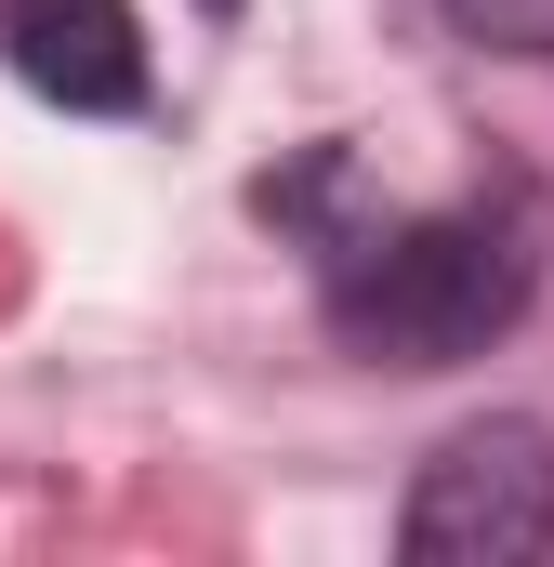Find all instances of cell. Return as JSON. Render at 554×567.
Here are the masks:
<instances>
[{
    "label": "cell",
    "mask_w": 554,
    "mask_h": 567,
    "mask_svg": "<svg viewBox=\"0 0 554 567\" xmlns=\"http://www.w3.org/2000/svg\"><path fill=\"white\" fill-rule=\"evenodd\" d=\"M542 278V238L515 198H449L410 225H370L357 251H330V330L370 370H462L489 357Z\"/></svg>",
    "instance_id": "obj_1"
},
{
    "label": "cell",
    "mask_w": 554,
    "mask_h": 567,
    "mask_svg": "<svg viewBox=\"0 0 554 567\" xmlns=\"http://www.w3.org/2000/svg\"><path fill=\"white\" fill-rule=\"evenodd\" d=\"M542 542H554V423H529V410L462 423L397 502L410 567H529Z\"/></svg>",
    "instance_id": "obj_2"
},
{
    "label": "cell",
    "mask_w": 554,
    "mask_h": 567,
    "mask_svg": "<svg viewBox=\"0 0 554 567\" xmlns=\"http://www.w3.org/2000/svg\"><path fill=\"white\" fill-rule=\"evenodd\" d=\"M0 40H13V80L53 93L66 120H133L145 106V27H133V0H13Z\"/></svg>",
    "instance_id": "obj_3"
},
{
    "label": "cell",
    "mask_w": 554,
    "mask_h": 567,
    "mask_svg": "<svg viewBox=\"0 0 554 567\" xmlns=\"http://www.w3.org/2000/svg\"><path fill=\"white\" fill-rule=\"evenodd\" d=\"M449 27L489 53H554V0H449Z\"/></svg>",
    "instance_id": "obj_4"
},
{
    "label": "cell",
    "mask_w": 554,
    "mask_h": 567,
    "mask_svg": "<svg viewBox=\"0 0 554 567\" xmlns=\"http://www.w3.org/2000/svg\"><path fill=\"white\" fill-rule=\"evenodd\" d=\"M198 13H238V0H198Z\"/></svg>",
    "instance_id": "obj_5"
}]
</instances>
